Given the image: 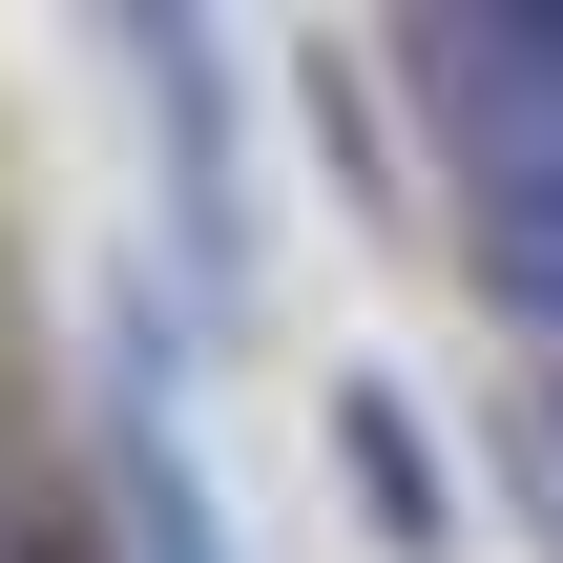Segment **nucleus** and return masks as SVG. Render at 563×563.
<instances>
[{"label":"nucleus","mask_w":563,"mask_h":563,"mask_svg":"<svg viewBox=\"0 0 563 563\" xmlns=\"http://www.w3.org/2000/svg\"><path fill=\"white\" fill-rule=\"evenodd\" d=\"M355 481H376V522H397V543H439V460H418V418H397V397H355Z\"/></svg>","instance_id":"obj_3"},{"label":"nucleus","mask_w":563,"mask_h":563,"mask_svg":"<svg viewBox=\"0 0 563 563\" xmlns=\"http://www.w3.org/2000/svg\"><path fill=\"white\" fill-rule=\"evenodd\" d=\"M481 251H501L522 313H563V167H501V188H481Z\"/></svg>","instance_id":"obj_2"},{"label":"nucleus","mask_w":563,"mask_h":563,"mask_svg":"<svg viewBox=\"0 0 563 563\" xmlns=\"http://www.w3.org/2000/svg\"><path fill=\"white\" fill-rule=\"evenodd\" d=\"M125 563H230V522H209V481L125 418Z\"/></svg>","instance_id":"obj_1"}]
</instances>
